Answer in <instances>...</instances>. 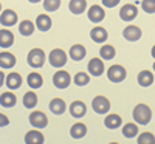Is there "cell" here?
<instances>
[{
  "mask_svg": "<svg viewBox=\"0 0 155 144\" xmlns=\"http://www.w3.org/2000/svg\"><path fill=\"white\" fill-rule=\"evenodd\" d=\"M61 6V0H44V9L53 12L56 9H59Z\"/></svg>",
  "mask_w": 155,
  "mask_h": 144,
  "instance_id": "34",
  "label": "cell"
},
{
  "mask_svg": "<svg viewBox=\"0 0 155 144\" xmlns=\"http://www.w3.org/2000/svg\"><path fill=\"white\" fill-rule=\"evenodd\" d=\"M85 133H87V126L82 124V123H76V124H73L71 129H70V135H71L74 139H79V138L85 136Z\"/></svg>",
  "mask_w": 155,
  "mask_h": 144,
  "instance_id": "22",
  "label": "cell"
},
{
  "mask_svg": "<svg viewBox=\"0 0 155 144\" xmlns=\"http://www.w3.org/2000/svg\"><path fill=\"white\" fill-rule=\"evenodd\" d=\"M27 82L31 88H41L42 84H44V79H42V76L39 74V73H30L28 77H27Z\"/></svg>",
  "mask_w": 155,
  "mask_h": 144,
  "instance_id": "26",
  "label": "cell"
},
{
  "mask_svg": "<svg viewBox=\"0 0 155 144\" xmlns=\"http://www.w3.org/2000/svg\"><path fill=\"white\" fill-rule=\"evenodd\" d=\"M132 115H134V119L137 121V124H144L146 126L152 119V112L146 104H138V106H135Z\"/></svg>",
  "mask_w": 155,
  "mask_h": 144,
  "instance_id": "1",
  "label": "cell"
},
{
  "mask_svg": "<svg viewBox=\"0 0 155 144\" xmlns=\"http://www.w3.org/2000/svg\"><path fill=\"white\" fill-rule=\"evenodd\" d=\"M73 82H74L76 85H79V87H84V85H87V84L90 82V74H87V73H84V71L76 73Z\"/></svg>",
  "mask_w": 155,
  "mask_h": 144,
  "instance_id": "32",
  "label": "cell"
},
{
  "mask_svg": "<svg viewBox=\"0 0 155 144\" xmlns=\"http://www.w3.org/2000/svg\"><path fill=\"white\" fill-rule=\"evenodd\" d=\"M90 37H92L95 42L102 44V42H106V39H107V30L102 28V27H95L90 31Z\"/></svg>",
  "mask_w": 155,
  "mask_h": 144,
  "instance_id": "19",
  "label": "cell"
},
{
  "mask_svg": "<svg viewBox=\"0 0 155 144\" xmlns=\"http://www.w3.org/2000/svg\"><path fill=\"white\" fill-rule=\"evenodd\" d=\"M3 82H5V73H2V71H0V87L3 85Z\"/></svg>",
  "mask_w": 155,
  "mask_h": 144,
  "instance_id": "38",
  "label": "cell"
},
{
  "mask_svg": "<svg viewBox=\"0 0 155 144\" xmlns=\"http://www.w3.org/2000/svg\"><path fill=\"white\" fill-rule=\"evenodd\" d=\"M137 16H138V8H137L135 5H132V3H127V5H124V6L120 9V17H121V20H124V22H130V20H134Z\"/></svg>",
  "mask_w": 155,
  "mask_h": 144,
  "instance_id": "8",
  "label": "cell"
},
{
  "mask_svg": "<svg viewBox=\"0 0 155 144\" xmlns=\"http://www.w3.org/2000/svg\"><path fill=\"white\" fill-rule=\"evenodd\" d=\"M123 36L127 39V41L135 42V41H138V39L141 37V30H140L138 27H135V25H129V27L124 28Z\"/></svg>",
  "mask_w": 155,
  "mask_h": 144,
  "instance_id": "13",
  "label": "cell"
},
{
  "mask_svg": "<svg viewBox=\"0 0 155 144\" xmlns=\"http://www.w3.org/2000/svg\"><path fill=\"white\" fill-rule=\"evenodd\" d=\"M16 65V56L8 53V51H2L0 53V67L2 68H12Z\"/></svg>",
  "mask_w": 155,
  "mask_h": 144,
  "instance_id": "14",
  "label": "cell"
},
{
  "mask_svg": "<svg viewBox=\"0 0 155 144\" xmlns=\"http://www.w3.org/2000/svg\"><path fill=\"white\" fill-rule=\"evenodd\" d=\"M87 14H88L90 22H93V23H99V22L104 20V17H106L104 9H102V6H99V5H93V6H90Z\"/></svg>",
  "mask_w": 155,
  "mask_h": 144,
  "instance_id": "9",
  "label": "cell"
},
{
  "mask_svg": "<svg viewBox=\"0 0 155 144\" xmlns=\"http://www.w3.org/2000/svg\"><path fill=\"white\" fill-rule=\"evenodd\" d=\"M87 8V0H70L68 9L73 14H82Z\"/></svg>",
  "mask_w": 155,
  "mask_h": 144,
  "instance_id": "20",
  "label": "cell"
},
{
  "mask_svg": "<svg viewBox=\"0 0 155 144\" xmlns=\"http://www.w3.org/2000/svg\"><path fill=\"white\" fill-rule=\"evenodd\" d=\"M0 11H2V3H0Z\"/></svg>",
  "mask_w": 155,
  "mask_h": 144,
  "instance_id": "42",
  "label": "cell"
},
{
  "mask_svg": "<svg viewBox=\"0 0 155 144\" xmlns=\"http://www.w3.org/2000/svg\"><path fill=\"white\" fill-rule=\"evenodd\" d=\"M138 84L141 87H149L153 84V74L149 71V70H143V71H140L138 74Z\"/></svg>",
  "mask_w": 155,
  "mask_h": 144,
  "instance_id": "24",
  "label": "cell"
},
{
  "mask_svg": "<svg viewBox=\"0 0 155 144\" xmlns=\"http://www.w3.org/2000/svg\"><path fill=\"white\" fill-rule=\"evenodd\" d=\"M65 101L61 99V98H54V99H51L50 102V110L53 112L54 115H62L64 112H65Z\"/></svg>",
  "mask_w": 155,
  "mask_h": 144,
  "instance_id": "21",
  "label": "cell"
},
{
  "mask_svg": "<svg viewBox=\"0 0 155 144\" xmlns=\"http://www.w3.org/2000/svg\"><path fill=\"white\" fill-rule=\"evenodd\" d=\"M153 71H155V62H153Z\"/></svg>",
  "mask_w": 155,
  "mask_h": 144,
  "instance_id": "41",
  "label": "cell"
},
{
  "mask_svg": "<svg viewBox=\"0 0 155 144\" xmlns=\"http://www.w3.org/2000/svg\"><path fill=\"white\" fill-rule=\"evenodd\" d=\"M88 73L93 76H101L104 73V62L98 57H93L88 62Z\"/></svg>",
  "mask_w": 155,
  "mask_h": 144,
  "instance_id": "11",
  "label": "cell"
},
{
  "mask_svg": "<svg viewBox=\"0 0 155 144\" xmlns=\"http://www.w3.org/2000/svg\"><path fill=\"white\" fill-rule=\"evenodd\" d=\"M19 31L22 36H31L34 33V23L31 20H22V23L19 25Z\"/></svg>",
  "mask_w": 155,
  "mask_h": 144,
  "instance_id": "29",
  "label": "cell"
},
{
  "mask_svg": "<svg viewBox=\"0 0 155 144\" xmlns=\"http://www.w3.org/2000/svg\"><path fill=\"white\" fill-rule=\"evenodd\" d=\"M22 76L19 74V73H9L8 76H6V85L11 88V90H16V88H19L20 85H22Z\"/></svg>",
  "mask_w": 155,
  "mask_h": 144,
  "instance_id": "23",
  "label": "cell"
},
{
  "mask_svg": "<svg viewBox=\"0 0 155 144\" xmlns=\"http://www.w3.org/2000/svg\"><path fill=\"white\" fill-rule=\"evenodd\" d=\"M123 135L126 138H134L138 135V124H134V123H129V124H124L123 126Z\"/></svg>",
  "mask_w": 155,
  "mask_h": 144,
  "instance_id": "30",
  "label": "cell"
},
{
  "mask_svg": "<svg viewBox=\"0 0 155 144\" xmlns=\"http://www.w3.org/2000/svg\"><path fill=\"white\" fill-rule=\"evenodd\" d=\"M28 64L31 65V67L34 68H41L44 62H45V53H44V50L41 48H33L30 53H28V57H27Z\"/></svg>",
  "mask_w": 155,
  "mask_h": 144,
  "instance_id": "2",
  "label": "cell"
},
{
  "mask_svg": "<svg viewBox=\"0 0 155 144\" xmlns=\"http://www.w3.org/2000/svg\"><path fill=\"white\" fill-rule=\"evenodd\" d=\"M17 102V98L12 91H5V93L0 95V106L3 107H14Z\"/></svg>",
  "mask_w": 155,
  "mask_h": 144,
  "instance_id": "18",
  "label": "cell"
},
{
  "mask_svg": "<svg viewBox=\"0 0 155 144\" xmlns=\"http://www.w3.org/2000/svg\"><path fill=\"white\" fill-rule=\"evenodd\" d=\"M25 144H44V135L39 130H30L25 135Z\"/></svg>",
  "mask_w": 155,
  "mask_h": 144,
  "instance_id": "15",
  "label": "cell"
},
{
  "mask_svg": "<svg viewBox=\"0 0 155 144\" xmlns=\"http://www.w3.org/2000/svg\"><path fill=\"white\" fill-rule=\"evenodd\" d=\"M36 27H37V30H41V31H48L51 28V19H50V16H47V14L37 16Z\"/></svg>",
  "mask_w": 155,
  "mask_h": 144,
  "instance_id": "25",
  "label": "cell"
},
{
  "mask_svg": "<svg viewBox=\"0 0 155 144\" xmlns=\"http://www.w3.org/2000/svg\"><path fill=\"white\" fill-rule=\"evenodd\" d=\"M8 124H9V118L6 115H3V113H0V127H5Z\"/></svg>",
  "mask_w": 155,
  "mask_h": 144,
  "instance_id": "37",
  "label": "cell"
},
{
  "mask_svg": "<svg viewBox=\"0 0 155 144\" xmlns=\"http://www.w3.org/2000/svg\"><path fill=\"white\" fill-rule=\"evenodd\" d=\"M104 124H106V127H109V129H118V127L121 126V116L112 113V115L106 116Z\"/></svg>",
  "mask_w": 155,
  "mask_h": 144,
  "instance_id": "27",
  "label": "cell"
},
{
  "mask_svg": "<svg viewBox=\"0 0 155 144\" xmlns=\"http://www.w3.org/2000/svg\"><path fill=\"white\" fill-rule=\"evenodd\" d=\"M31 3H37V2H41V0H30Z\"/></svg>",
  "mask_w": 155,
  "mask_h": 144,
  "instance_id": "40",
  "label": "cell"
},
{
  "mask_svg": "<svg viewBox=\"0 0 155 144\" xmlns=\"http://www.w3.org/2000/svg\"><path fill=\"white\" fill-rule=\"evenodd\" d=\"M127 76V71L123 65H112L107 71V77L112 82H123Z\"/></svg>",
  "mask_w": 155,
  "mask_h": 144,
  "instance_id": "4",
  "label": "cell"
},
{
  "mask_svg": "<svg viewBox=\"0 0 155 144\" xmlns=\"http://www.w3.org/2000/svg\"><path fill=\"white\" fill-rule=\"evenodd\" d=\"M120 3V0H102V5L107 6V8H113Z\"/></svg>",
  "mask_w": 155,
  "mask_h": 144,
  "instance_id": "36",
  "label": "cell"
},
{
  "mask_svg": "<svg viewBox=\"0 0 155 144\" xmlns=\"http://www.w3.org/2000/svg\"><path fill=\"white\" fill-rule=\"evenodd\" d=\"M141 6H143V9L146 12L153 14L155 12V0H143V2H141Z\"/></svg>",
  "mask_w": 155,
  "mask_h": 144,
  "instance_id": "35",
  "label": "cell"
},
{
  "mask_svg": "<svg viewBox=\"0 0 155 144\" xmlns=\"http://www.w3.org/2000/svg\"><path fill=\"white\" fill-rule=\"evenodd\" d=\"M92 107H93V110L96 113L104 115V113H107L110 110V101L106 96H96L92 101Z\"/></svg>",
  "mask_w": 155,
  "mask_h": 144,
  "instance_id": "5",
  "label": "cell"
},
{
  "mask_svg": "<svg viewBox=\"0 0 155 144\" xmlns=\"http://www.w3.org/2000/svg\"><path fill=\"white\" fill-rule=\"evenodd\" d=\"M70 113L74 118H81V116H84L87 113V106L82 101H73L70 104Z\"/></svg>",
  "mask_w": 155,
  "mask_h": 144,
  "instance_id": "12",
  "label": "cell"
},
{
  "mask_svg": "<svg viewBox=\"0 0 155 144\" xmlns=\"http://www.w3.org/2000/svg\"><path fill=\"white\" fill-rule=\"evenodd\" d=\"M12 44H14V34L9 30H0V47L9 48Z\"/></svg>",
  "mask_w": 155,
  "mask_h": 144,
  "instance_id": "17",
  "label": "cell"
},
{
  "mask_svg": "<svg viewBox=\"0 0 155 144\" xmlns=\"http://www.w3.org/2000/svg\"><path fill=\"white\" fill-rule=\"evenodd\" d=\"M0 23L3 27H12V25L17 23V14L12 9H5L0 14Z\"/></svg>",
  "mask_w": 155,
  "mask_h": 144,
  "instance_id": "10",
  "label": "cell"
},
{
  "mask_svg": "<svg viewBox=\"0 0 155 144\" xmlns=\"http://www.w3.org/2000/svg\"><path fill=\"white\" fill-rule=\"evenodd\" d=\"M152 57H153V59H155V45H153V47H152Z\"/></svg>",
  "mask_w": 155,
  "mask_h": 144,
  "instance_id": "39",
  "label": "cell"
},
{
  "mask_svg": "<svg viewBox=\"0 0 155 144\" xmlns=\"http://www.w3.org/2000/svg\"><path fill=\"white\" fill-rule=\"evenodd\" d=\"M85 54H87V50L81 44H76V45H73L70 48V57L73 61H82L85 57Z\"/></svg>",
  "mask_w": 155,
  "mask_h": 144,
  "instance_id": "16",
  "label": "cell"
},
{
  "mask_svg": "<svg viewBox=\"0 0 155 144\" xmlns=\"http://www.w3.org/2000/svg\"><path fill=\"white\" fill-rule=\"evenodd\" d=\"M115 48L112 47V45H102L101 47V50H99V54H101V57L104 59V61H110V59H113L115 57Z\"/></svg>",
  "mask_w": 155,
  "mask_h": 144,
  "instance_id": "31",
  "label": "cell"
},
{
  "mask_svg": "<svg viewBox=\"0 0 155 144\" xmlns=\"http://www.w3.org/2000/svg\"><path fill=\"white\" fill-rule=\"evenodd\" d=\"M36 104H37V95L34 91H27L23 96V106L27 109H34Z\"/></svg>",
  "mask_w": 155,
  "mask_h": 144,
  "instance_id": "28",
  "label": "cell"
},
{
  "mask_svg": "<svg viewBox=\"0 0 155 144\" xmlns=\"http://www.w3.org/2000/svg\"><path fill=\"white\" fill-rule=\"evenodd\" d=\"M110 144H118V142H110Z\"/></svg>",
  "mask_w": 155,
  "mask_h": 144,
  "instance_id": "43",
  "label": "cell"
},
{
  "mask_svg": "<svg viewBox=\"0 0 155 144\" xmlns=\"http://www.w3.org/2000/svg\"><path fill=\"white\" fill-rule=\"evenodd\" d=\"M48 61H50V64L53 65V67L61 68V67H64V65L67 64V54L64 53L61 48H54V50L50 53Z\"/></svg>",
  "mask_w": 155,
  "mask_h": 144,
  "instance_id": "3",
  "label": "cell"
},
{
  "mask_svg": "<svg viewBox=\"0 0 155 144\" xmlns=\"http://www.w3.org/2000/svg\"><path fill=\"white\" fill-rule=\"evenodd\" d=\"M30 124L36 129H44L48 124V118L44 112H31L30 113Z\"/></svg>",
  "mask_w": 155,
  "mask_h": 144,
  "instance_id": "7",
  "label": "cell"
},
{
  "mask_svg": "<svg viewBox=\"0 0 155 144\" xmlns=\"http://www.w3.org/2000/svg\"><path fill=\"white\" fill-rule=\"evenodd\" d=\"M70 82H71L70 74H68L67 71H64V70L56 71L54 76H53V84H54V87H58V88H67V87L70 85Z\"/></svg>",
  "mask_w": 155,
  "mask_h": 144,
  "instance_id": "6",
  "label": "cell"
},
{
  "mask_svg": "<svg viewBox=\"0 0 155 144\" xmlns=\"http://www.w3.org/2000/svg\"><path fill=\"white\" fill-rule=\"evenodd\" d=\"M138 144H155V136L150 132H144L138 136Z\"/></svg>",
  "mask_w": 155,
  "mask_h": 144,
  "instance_id": "33",
  "label": "cell"
}]
</instances>
